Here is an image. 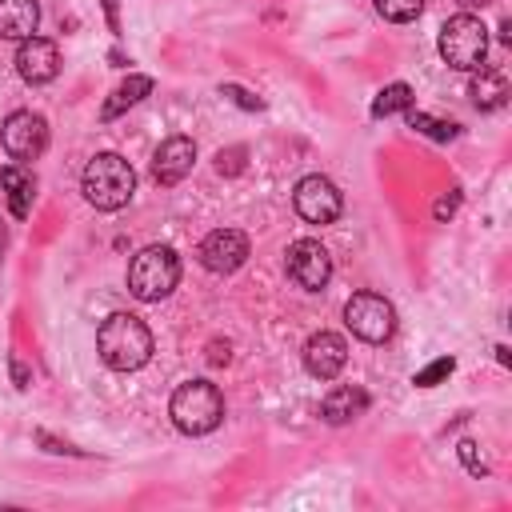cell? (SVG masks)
Returning a JSON list of instances; mask_svg holds the SVG:
<instances>
[{
  "label": "cell",
  "mask_w": 512,
  "mask_h": 512,
  "mask_svg": "<svg viewBox=\"0 0 512 512\" xmlns=\"http://www.w3.org/2000/svg\"><path fill=\"white\" fill-rule=\"evenodd\" d=\"M96 352L112 372H136L152 356V332L132 312H112L96 328Z\"/></svg>",
  "instance_id": "obj_1"
},
{
  "label": "cell",
  "mask_w": 512,
  "mask_h": 512,
  "mask_svg": "<svg viewBox=\"0 0 512 512\" xmlns=\"http://www.w3.org/2000/svg\"><path fill=\"white\" fill-rule=\"evenodd\" d=\"M80 192L92 208L100 212H116L132 200L136 192V172L124 156L116 152H96L88 164H84V176H80Z\"/></svg>",
  "instance_id": "obj_2"
},
{
  "label": "cell",
  "mask_w": 512,
  "mask_h": 512,
  "mask_svg": "<svg viewBox=\"0 0 512 512\" xmlns=\"http://www.w3.org/2000/svg\"><path fill=\"white\" fill-rule=\"evenodd\" d=\"M168 416L184 436H204L224 420V396L212 380H184L168 400Z\"/></svg>",
  "instance_id": "obj_3"
},
{
  "label": "cell",
  "mask_w": 512,
  "mask_h": 512,
  "mask_svg": "<svg viewBox=\"0 0 512 512\" xmlns=\"http://www.w3.org/2000/svg\"><path fill=\"white\" fill-rule=\"evenodd\" d=\"M180 284V256L168 244H148L128 260V292L144 304L164 300Z\"/></svg>",
  "instance_id": "obj_4"
},
{
  "label": "cell",
  "mask_w": 512,
  "mask_h": 512,
  "mask_svg": "<svg viewBox=\"0 0 512 512\" xmlns=\"http://www.w3.org/2000/svg\"><path fill=\"white\" fill-rule=\"evenodd\" d=\"M436 48H440V56H444L448 68H456V72H476V68H484V56H488V28H484L480 16H472V12L448 16L444 28H440Z\"/></svg>",
  "instance_id": "obj_5"
},
{
  "label": "cell",
  "mask_w": 512,
  "mask_h": 512,
  "mask_svg": "<svg viewBox=\"0 0 512 512\" xmlns=\"http://www.w3.org/2000/svg\"><path fill=\"white\" fill-rule=\"evenodd\" d=\"M344 324L352 336H360L364 344H384L396 332V308L380 296V292H356L344 304Z\"/></svg>",
  "instance_id": "obj_6"
},
{
  "label": "cell",
  "mask_w": 512,
  "mask_h": 512,
  "mask_svg": "<svg viewBox=\"0 0 512 512\" xmlns=\"http://www.w3.org/2000/svg\"><path fill=\"white\" fill-rule=\"evenodd\" d=\"M0 140H4V152L16 164H28V160H36L48 148V120L40 112H32V108H20V112H12L4 120Z\"/></svg>",
  "instance_id": "obj_7"
},
{
  "label": "cell",
  "mask_w": 512,
  "mask_h": 512,
  "mask_svg": "<svg viewBox=\"0 0 512 512\" xmlns=\"http://www.w3.org/2000/svg\"><path fill=\"white\" fill-rule=\"evenodd\" d=\"M292 204H296L300 220H308V224H332L340 216V208H344V196H340V188L328 176L312 172V176L296 180Z\"/></svg>",
  "instance_id": "obj_8"
},
{
  "label": "cell",
  "mask_w": 512,
  "mask_h": 512,
  "mask_svg": "<svg viewBox=\"0 0 512 512\" xmlns=\"http://www.w3.org/2000/svg\"><path fill=\"white\" fill-rule=\"evenodd\" d=\"M284 264H288L292 284L304 288V292H320L332 280V256L320 240H296L284 256Z\"/></svg>",
  "instance_id": "obj_9"
},
{
  "label": "cell",
  "mask_w": 512,
  "mask_h": 512,
  "mask_svg": "<svg viewBox=\"0 0 512 512\" xmlns=\"http://www.w3.org/2000/svg\"><path fill=\"white\" fill-rule=\"evenodd\" d=\"M196 256H200V264H204L208 272L228 276V272H236V268L248 260V236H244L240 228H216V232H208V236L200 240Z\"/></svg>",
  "instance_id": "obj_10"
},
{
  "label": "cell",
  "mask_w": 512,
  "mask_h": 512,
  "mask_svg": "<svg viewBox=\"0 0 512 512\" xmlns=\"http://www.w3.org/2000/svg\"><path fill=\"white\" fill-rule=\"evenodd\" d=\"M344 364H348V344H344L340 332H312L304 340V368H308V376L332 380V376H340Z\"/></svg>",
  "instance_id": "obj_11"
},
{
  "label": "cell",
  "mask_w": 512,
  "mask_h": 512,
  "mask_svg": "<svg viewBox=\"0 0 512 512\" xmlns=\"http://www.w3.org/2000/svg\"><path fill=\"white\" fill-rule=\"evenodd\" d=\"M16 72H20L24 84H48V80H56V72H60V48L52 40H44V36L20 40Z\"/></svg>",
  "instance_id": "obj_12"
},
{
  "label": "cell",
  "mask_w": 512,
  "mask_h": 512,
  "mask_svg": "<svg viewBox=\"0 0 512 512\" xmlns=\"http://www.w3.org/2000/svg\"><path fill=\"white\" fill-rule=\"evenodd\" d=\"M192 164H196V144L188 136H168L152 156V176H156V184L172 188L192 172Z\"/></svg>",
  "instance_id": "obj_13"
},
{
  "label": "cell",
  "mask_w": 512,
  "mask_h": 512,
  "mask_svg": "<svg viewBox=\"0 0 512 512\" xmlns=\"http://www.w3.org/2000/svg\"><path fill=\"white\" fill-rule=\"evenodd\" d=\"M40 4L36 0H0V40H28L36 36Z\"/></svg>",
  "instance_id": "obj_14"
},
{
  "label": "cell",
  "mask_w": 512,
  "mask_h": 512,
  "mask_svg": "<svg viewBox=\"0 0 512 512\" xmlns=\"http://www.w3.org/2000/svg\"><path fill=\"white\" fill-rule=\"evenodd\" d=\"M364 408H368V392H360V388H352V384H340V388H332V392L320 400V416H324L328 424H348V420H356Z\"/></svg>",
  "instance_id": "obj_15"
},
{
  "label": "cell",
  "mask_w": 512,
  "mask_h": 512,
  "mask_svg": "<svg viewBox=\"0 0 512 512\" xmlns=\"http://www.w3.org/2000/svg\"><path fill=\"white\" fill-rule=\"evenodd\" d=\"M0 188L8 192V208H12V216H28V204H32V192H36V180H32V172L24 168V164H4L0 168Z\"/></svg>",
  "instance_id": "obj_16"
},
{
  "label": "cell",
  "mask_w": 512,
  "mask_h": 512,
  "mask_svg": "<svg viewBox=\"0 0 512 512\" xmlns=\"http://www.w3.org/2000/svg\"><path fill=\"white\" fill-rule=\"evenodd\" d=\"M468 96H472V104H476L480 112H492V108L504 104L508 80H504L500 72H492V68H476V76H472V84H468Z\"/></svg>",
  "instance_id": "obj_17"
},
{
  "label": "cell",
  "mask_w": 512,
  "mask_h": 512,
  "mask_svg": "<svg viewBox=\"0 0 512 512\" xmlns=\"http://www.w3.org/2000/svg\"><path fill=\"white\" fill-rule=\"evenodd\" d=\"M152 92V76H144V72H132L116 92H112V100L100 108V120H112V116H120L124 108H132V104H140L144 96Z\"/></svg>",
  "instance_id": "obj_18"
},
{
  "label": "cell",
  "mask_w": 512,
  "mask_h": 512,
  "mask_svg": "<svg viewBox=\"0 0 512 512\" xmlns=\"http://www.w3.org/2000/svg\"><path fill=\"white\" fill-rule=\"evenodd\" d=\"M412 108V88L408 84H388V88H380V96L372 100V116L380 120V116H392V112H408Z\"/></svg>",
  "instance_id": "obj_19"
},
{
  "label": "cell",
  "mask_w": 512,
  "mask_h": 512,
  "mask_svg": "<svg viewBox=\"0 0 512 512\" xmlns=\"http://www.w3.org/2000/svg\"><path fill=\"white\" fill-rule=\"evenodd\" d=\"M372 4H376V12H380L384 20H392V24H408V20H416L420 8H424V0H372Z\"/></svg>",
  "instance_id": "obj_20"
},
{
  "label": "cell",
  "mask_w": 512,
  "mask_h": 512,
  "mask_svg": "<svg viewBox=\"0 0 512 512\" xmlns=\"http://www.w3.org/2000/svg\"><path fill=\"white\" fill-rule=\"evenodd\" d=\"M408 124H412V128H420V132H424V136H432V140H452V136H456V124H452V120L444 124V120H432V116L412 112V108H408Z\"/></svg>",
  "instance_id": "obj_21"
},
{
  "label": "cell",
  "mask_w": 512,
  "mask_h": 512,
  "mask_svg": "<svg viewBox=\"0 0 512 512\" xmlns=\"http://www.w3.org/2000/svg\"><path fill=\"white\" fill-rule=\"evenodd\" d=\"M452 368H456V364H452V356H440V360H432L428 368H420L412 384H420V388H432V384H436V380H444Z\"/></svg>",
  "instance_id": "obj_22"
},
{
  "label": "cell",
  "mask_w": 512,
  "mask_h": 512,
  "mask_svg": "<svg viewBox=\"0 0 512 512\" xmlns=\"http://www.w3.org/2000/svg\"><path fill=\"white\" fill-rule=\"evenodd\" d=\"M244 168V148L236 144V148H228V152H216V172L220 176H236Z\"/></svg>",
  "instance_id": "obj_23"
},
{
  "label": "cell",
  "mask_w": 512,
  "mask_h": 512,
  "mask_svg": "<svg viewBox=\"0 0 512 512\" xmlns=\"http://www.w3.org/2000/svg\"><path fill=\"white\" fill-rule=\"evenodd\" d=\"M456 452H460V460H464V468H468L472 476H484V472H488L484 460H480V452H476V440H460Z\"/></svg>",
  "instance_id": "obj_24"
},
{
  "label": "cell",
  "mask_w": 512,
  "mask_h": 512,
  "mask_svg": "<svg viewBox=\"0 0 512 512\" xmlns=\"http://www.w3.org/2000/svg\"><path fill=\"white\" fill-rule=\"evenodd\" d=\"M220 92H224V96H232V100H236L240 108H260V100H252V96H248L244 88H236V84H224Z\"/></svg>",
  "instance_id": "obj_25"
},
{
  "label": "cell",
  "mask_w": 512,
  "mask_h": 512,
  "mask_svg": "<svg viewBox=\"0 0 512 512\" xmlns=\"http://www.w3.org/2000/svg\"><path fill=\"white\" fill-rule=\"evenodd\" d=\"M456 204H460V192H452V196H444V200H436V208H432V216H436V220H448V216L456 212Z\"/></svg>",
  "instance_id": "obj_26"
},
{
  "label": "cell",
  "mask_w": 512,
  "mask_h": 512,
  "mask_svg": "<svg viewBox=\"0 0 512 512\" xmlns=\"http://www.w3.org/2000/svg\"><path fill=\"white\" fill-rule=\"evenodd\" d=\"M8 368H12V380H16V388H28V384H32V376H28L24 360H16V356H12V364H8Z\"/></svg>",
  "instance_id": "obj_27"
},
{
  "label": "cell",
  "mask_w": 512,
  "mask_h": 512,
  "mask_svg": "<svg viewBox=\"0 0 512 512\" xmlns=\"http://www.w3.org/2000/svg\"><path fill=\"white\" fill-rule=\"evenodd\" d=\"M460 4H464V8H484L488 0H460Z\"/></svg>",
  "instance_id": "obj_28"
},
{
  "label": "cell",
  "mask_w": 512,
  "mask_h": 512,
  "mask_svg": "<svg viewBox=\"0 0 512 512\" xmlns=\"http://www.w3.org/2000/svg\"><path fill=\"white\" fill-rule=\"evenodd\" d=\"M4 244H8V236H4V224H0V260H4Z\"/></svg>",
  "instance_id": "obj_29"
}]
</instances>
